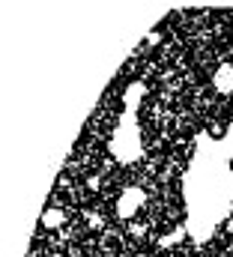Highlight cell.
Returning a JSON list of instances; mask_svg holds the SVG:
<instances>
[{"label": "cell", "instance_id": "cell-5", "mask_svg": "<svg viewBox=\"0 0 233 257\" xmlns=\"http://www.w3.org/2000/svg\"><path fill=\"white\" fill-rule=\"evenodd\" d=\"M126 227H129V233H132V236H144V233H147V227H144V224H138V221H126Z\"/></svg>", "mask_w": 233, "mask_h": 257}, {"label": "cell", "instance_id": "cell-2", "mask_svg": "<svg viewBox=\"0 0 233 257\" xmlns=\"http://www.w3.org/2000/svg\"><path fill=\"white\" fill-rule=\"evenodd\" d=\"M215 87H218V93H233V66H218V72H215Z\"/></svg>", "mask_w": 233, "mask_h": 257}, {"label": "cell", "instance_id": "cell-6", "mask_svg": "<svg viewBox=\"0 0 233 257\" xmlns=\"http://www.w3.org/2000/svg\"><path fill=\"white\" fill-rule=\"evenodd\" d=\"M99 186H102V180H99V177H90V180H87V189H93V192H96Z\"/></svg>", "mask_w": 233, "mask_h": 257}, {"label": "cell", "instance_id": "cell-1", "mask_svg": "<svg viewBox=\"0 0 233 257\" xmlns=\"http://www.w3.org/2000/svg\"><path fill=\"white\" fill-rule=\"evenodd\" d=\"M144 200H147V197H144V192H141L138 186L126 189V192L120 194V200H117V215H120L123 221H129V218L144 206Z\"/></svg>", "mask_w": 233, "mask_h": 257}, {"label": "cell", "instance_id": "cell-3", "mask_svg": "<svg viewBox=\"0 0 233 257\" xmlns=\"http://www.w3.org/2000/svg\"><path fill=\"white\" fill-rule=\"evenodd\" d=\"M63 224H66V212H63V209H45V212H42V227L60 230Z\"/></svg>", "mask_w": 233, "mask_h": 257}, {"label": "cell", "instance_id": "cell-4", "mask_svg": "<svg viewBox=\"0 0 233 257\" xmlns=\"http://www.w3.org/2000/svg\"><path fill=\"white\" fill-rule=\"evenodd\" d=\"M87 224H90L93 230H99V227H105V221H102V215H96V212H87Z\"/></svg>", "mask_w": 233, "mask_h": 257}, {"label": "cell", "instance_id": "cell-7", "mask_svg": "<svg viewBox=\"0 0 233 257\" xmlns=\"http://www.w3.org/2000/svg\"><path fill=\"white\" fill-rule=\"evenodd\" d=\"M138 257H147V254H138Z\"/></svg>", "mask_w": 233, "mask_h": 257}]
</instances>
